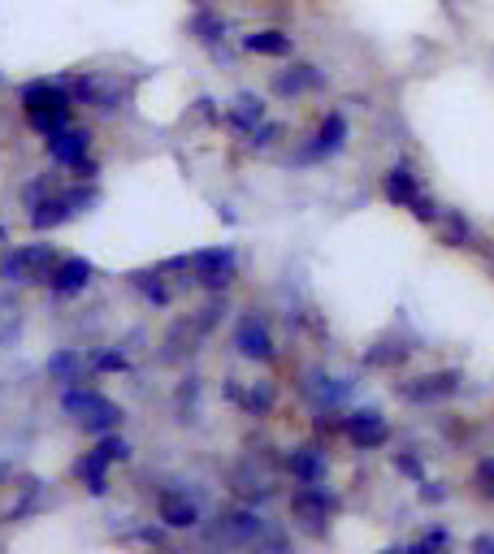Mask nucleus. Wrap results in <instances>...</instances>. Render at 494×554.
Instances as JSON below:
<instances>
[{
  "label": "nucleus",
  "instance_id": "423d86ee",
  "mask_svg": "<svg viewBox=\"0 0 494 554\" xmlns=\"http://www.w3.org/2000/svg\"><path fill=\"white\" fill-rule=\"evenodd\" d=\"M191 277L200 282L204 290H230L234 282V252L230 247H200V252H191Z\"/></svg>",
  "mask_w": 494,
  "mask_h": 554
},
{
  "label": "nucleus",
  "instance_id": "c85d7f7f",
  "mask_svg": "<svg viewBox=\"0 0 494 554\" xmlns=\"http://www.w3.org/2000/svg\"><path fill=\"white\" fill-rule=\"evenodd\" d=\"M473 485H477L481 498H490V503H494V455H486V459H481V464L473 468Z\"/></svg>",
  "mask_w": 494,
  "mask_h": 554
},
{
  "label": "nucleus",
  "instance_id": "2f4dec72",
  "mask_svg": "<svg viewBox=\"0 0 494 554\" xmlns=\"http://www.w3.org/2000/svg\"><path fill=\"white\" fill-rule=\"evenodd\" d=\"M91 368H96V373H126L130 360H126L122 351H100L96 360H91Z\"/></svg>",
  "mask_w": 494,
  "mask_h": 554
},
{
  "label": "nucleus",
  "instance_id": "9b49d317",
  "mask_svg": "<svg viewBox=\"0 0 494 554\" xmlns=\"http://www.w3.org/2000/svg\"><path fill=\"white\" fill-rule=\"evenodd\" d=\"M321 87H325V74L308 61H295V65H286V70L273 74V96H282V100L308 96V91H321Z\"/></svg>",
  "mask_w": 494,
  "mask_h": 554
},
{
  "label": "nucleus",
  "instance_id": "0eeeda50",
  "mask_svg": "<svg viewBox=\"0 0 494 554\" xmlns=\"http://www.w3.org/2000/svg\"><path fill=\"white\" fill-rule=\"evenodd\" d=\"M334 511H338V498L330 490H321V485H299L295 498H291V516L304 524L308 533H321Z\"/></svg>",
  "mask_w": 494,
  "mask_h": 554
},
{
  "label": "nucleus",
  "instance_id": "9d476101",
  "mask_svg": "<svg viewBox=\"0 0 494 554\" xmlns=\"http://www.w3.org/2000/svg\"><path fill=\"white\" fill-rule=\"evenodd\" d=\"M91 277H96L91 260H83V256H65V260H57V265H52L48 286H52V295L74 299V295H83V290L91 286Z\"/></svg>",
  "mask_w": 494,
  "mask_h": 554
},
{
  "label": "nucleus",
  "instance_id": "58836bf2",
  "mask_svg": "<svg viewBox=\"0 0 494 554\" xmlns=\"http://www.w3.org/2000/svg\"><path fill=\"white\" fill-rule=\"evenodd\" d=\"M473 550H494V537H477Z\"/></svg>",
  "mask_w": 494,
  "mask_h": 554
},
{
  "label": "nucleus",
  "instance_id": "39448f33",
  "mask_svg": "<svg viewBox=\"0 0 494 554\" xmlns=\"http://www.w3.org/2000/svg\"><path fill=\"white\" fill-rule=\"evenodd\" d=\"M464 386V373L460 368H438V373H425V377H412V381H399L395 394L403 403H416V407H429V403H442L451 399L455 390Z\"/></svg>",
  "mask_w": 494,
  "mask_h": 554
},
{
  "label": "nucleus",
  "instance_id": "20e7f679",
  "mask_svg": "<svg viewBox=\"0 0 494 554\" xmlns=\"http://www.w3.org/2000/svg\"><path fill=\"white\" fill-rule=\"evenodd\" d=\"M87 204H91V191H87V187L48 191L39 204H31V226H35V230H57V226H65L70 217L83 213Z\"/></svg>",
  "mask_w": 494,
  "mask_h": 554
},
{
  "label": "nucleus",
  "instance_id": "ddd939ff",
  "mask_svg": "<svg viewBox=\"0 0 494 554\" xmlns=\"http://www.w3.org/2000/svg\"><path fill=\"white\" fill-rule=\"evenodd\" d=\"M213 537H221V542H260V537H265V520H260L252 507L221 511Z\"/></svg>",
  "mask_w": 494,
  "mask_h": 554
},
{
  "label": "nucleus",
  "instance_id": "e433bc0d",
  "mask_svg": "<svg viewBox=\"0 0 494 554\" xmlns=\"http://www.w3.org/2000/svg\"><path fill=\"white\" fill-rule=\"evenodd\" d=\"M221 394H226L230 403H239V407H243V399H247V390L239 386V381H226V386H221Z\"/></svg>",
  "mask_w": 494,
  "mask_h": 554
},
{
  "label": "nucleus",
  "instance_id": "4be33fe9",
  "mask_svg": "<svg viewBox=\"0 0 494 554\" xmlns=\"http://www.w3.org/2000/svg\"><path fill=\"white\" fill-rule=\"evenodd\" d=\"M408 355H412L408 342L386 338V342H377V347L364 351V368H382V373H395V368L408 364Z\"/></svg>",
  "mask_w": 494,
  "mask_h": 554
},
{
  "label": "nucleus",
  "instance_id": "cd10ccee",
  "mask_svg": "<svg viewBox=\"0 0 494 554\" xmlns=\"http://www.w3.org/2000/svg\"><path fill=\"white\" fill-rule=\"evenodd\" d=\"M96 451L104 455V459H109V464H130V455H135V446H130L126 438H122V433H100V442H96Z\"/></svg>",
  "mask_w": 494,
  "mask_h": 554
},
{
  "label": "nucleus",
  "instance_id": "6e6552de",
  "mask_svg": "<svg viewBox=\"0 0 494 554\" xmlns=\"http://www.w3.org/2000/svg\"><path fill=\"white\" fill-rule=\"evenodd\" d=\"M343 438L356 446V451H377V446L390 442V425L382 412H373V407H360V412L343 416Z\"/></svg>",
  "mask_w": 494,
  "mask_h": 554
},
{
  "label": "nucleus",
  "instance_id": "4468645a",
  "mask_svg": "<svg viewBox=\"0 0 494 554\" xmlns=\"http://www.w3.org/2000/svg\"><path fill=\"white\" fill-rule=\"evenodd\" d=\"M87 152H91V135H87V130L65 126V130H57V135H48V156L57 165H65V169H83L87 165Z\"/></svg>",
  "mask_w": 494,
  "mask_h": 554
},
{
  "label": "nucleus",
  "instance_id": "c9c22d12",
  "mask_svg": "<svg viewBox=\"0 0 494 554\" xmlns=\"http://www.w3.org/2000/svg\"><path fill=\"white\" fill-rule=\"evenodd\" d=\"M442 498H447V490L438 481H421V503H442Z\"/></svg>",
  "mask_w": 494,
  "mask_h": 554
},
{
  "label": "nucleus",
  "instance_id": "aec40b11",
  "mask_svg": "<svg viewBox=\"0 0 494 554\" xmlns=\"http://www.w3.org/2000/svg\"><path fill=\"white\" fill-rule=\"evenodd\" d=\"M243 48L256 52V57H291V52H295V39L286 35V31H273V26H265V31L243 35Z\"/></svg>",
  "mask_w": 494,
  "mask_h": 554
},
{
  "label": "nucleus",
  "instance_id": "6ab92c4d",
  "mask_svg": "<svg viewBox=\"0 0 494 554\" xmlns=\"http://www.w3.org/2000/svg\"><path fill=\"white\" fill-rule=\"evenodd\" d=\"M74 477L87 485V494L104 498V494H109V459H104L100 451H87V455L74 464Z\"/></svg>",
  "mask_w": 494,
  "mask_h": 554
},
{
  "label": "nucleus",
  "instance_id": "7c9ffc66",
  "mask_svg": "<svg viewBox=\"0 0 494 554\" xmlns=\"http://www.w3.org/2000/svg\"><path fill=\"white\" fill-rule=\"evenodd\" d=\"M390 464H395V472H403V477H412L416 485L425 481V468H421V459H416L412 451H395V455H390Z\"/></svg>",
  "mask_w": 494,
  "mask_h": 554
},
{
  "label": "nucleus",
  "instance_id": "1a4fd4ad",
  "mask_svg": "<svg viewBox=\"0 0 494 554\" xmlns=\"http://www.w3.org/2000/svg\"><path fill=\"white\" fill-rule=\"evenodd\" d=\"M234 347H239V355L252 364H273V355H278L269 325L260 321V316H243V321L234 325Z\"/></svg>",
  "mask_w": 494,
  "mask_h": 554
},
{
  "label": "nucleus",
  "instance_id": "393cba45",
  "mask_svg": "<svg viewBox=\"0 0 494 554\" xmlns=\"http://www.w3.org/2000/svg\"><path fill=\"white\" fill-rule=\"evenodd\" d=\"M273 403H278V390H273V381H252V390H247V399H243V412L247 416H269Z\"/></svg>",
  "mask_w": 494,
  "mask_h": 554
},
{
  "label": "nucleus",
  "instance_id": "b1692460",
  "mask_svg": "<svg viewBox=\"0 0 494 554\" xmlns=\"http://www.w3.org/2000/svg\"><path fill=\"white\" fill-rule=\"evenodd\" d=\"M48 377L52 381H65V386H74V381H83L87 377V360L78 351H57L48 360Z\"/></svg>",
  "mask_w": 494,
  "mask_h": 554
},
{
  "label": "nucleus",
  "instance_id": "a211bd4d",
  "mask_svg": "<svg viewBox=\"0 0 494 554\" xmlns=\"http://www.w3.org/2000/svg\"><path fill=\"white\" fill-rule=\"evenodd\" d=\"M382 195H386V204L390 208H408L416 195H421V187H416V174H412V165H395V169H386V178H382Z\"/></svg>",
  "mask_w": 494,
  "mask_h": 554
},
{
  "label": "nucleus",
  "instance_id": "412c9836",
  "mask_svg": "<svg viewBox=\"0 0 494 554\" xmlns=\"http://www.w3.org/2000/svg\"><path fill=\"white\" fill-rule=\"evenodd\" d=\"M126 282L135 286L139 295L152 303V308H165V303L174 299V290H169V282H165V269H135Z\"/></svg>",
  "mask_w": 494,
  "mask_h": 554
},
{
  "label": "nucleus",
  "instance_id": "f8f14e48",
  "mask_svg": "<svg viewBox=\"0 0 494 554\" xmlns=\"http://www.w3.org/2000/svg\"><path fill=\"white\" fill-rule=\"evenodd\" d=\"M343 143H347V117L334 109V113L321 117L317 135H312V143H308L304 152H299V161H325V156L343 152Z\"/></svg>",
  "mask_w": 494,
  "mask_h": 554
},
{
  "label": "nucleus",
  "instance_id": "79ce46f5",
  "mask_svg": "<svg viewBox=\"0 0 494 554\" xmlns=\"http://www.w3.org/2000/svg\"><path fill=\"white\" fill-rule=\"evenodd\" d=\"M0 239H5V230H0Z\"/></svg>",
  "mask_w": 494,
  "mask_h": 554
},
{
  "label": "nucleus",
  "instance_id": "473e14b6",
  "mask_svg": "<svg viewBox=\"0 0 494 554\" xmlns=\"http://www.w3.org/2000/svg\"><path fill=\"white\" fill-rule=\"evenodd\" d=\"M278 135H282V126L265 117V122H260V126L252 130V135H247V143H252V148H273V143H278Z\"/></svg>",
  "mask_w": 494,
  "mask_h": 554
},
{
  "label": "nucleus",
  "instance_id": "a878e982",
  "mask_svg": "<svg viewBox=\"0 0 494 554\" xmlns=\"http://www.w3.org/2000/svg\"><path fill=\"white\" fill-rule=\"evenodd\" d=\"M438 226H442V243L447 247H468V239H473V226H468L464 213H442Z\"/></svg>",
  "mask_w": 494,
  "mask_h": 554
},
{
  "label": "nucleus",
  "instance_id": "f704fd0d",
  "mask_svg": "<svg viewBox=\"0 0 494 554\" xmlns=\"http://www.w3.org/2000/svg\"><path fill=\"white\" fill-rule=\"evenodd\" d=\"M442 546H447V529H429L412 550H416V554H429V550H442Z\"/></svg>",
  "mask_w": 494,
  "mask_h": 554
},
{
  "label": "nucleus",
  "instance_id": "5701e85b",
  "mask_svg": "<svg viewBox=\"0 0 494 554\" xmlns=\"http://www.w3.org/2000/svg\"><path fill=\"white\" fill-rule=\"evenodd\" d=\"M304 394L317 407H334L338 399L347 394V381H338V377H325V373H308L304 377Z\"/></svg>",
  "mask_w": 494,
  "mask_h": 554
},
{
  "label": "nucleus",
  "instance_id": "a19ab883",
  "mask_svg": "<svg viewBox=\"0 0 494 554\" xmlns=\"http://www.w3.org/2000/svg\"><path fill=\"white\" fill-rule=\"evenodd\" d=\"M195 5H204V0H195Z\"/></svg>",
  "mask_w": 494,
  "mask_h": 554
},
{
  "label": "nucleus",
  "instance_id": "f3484780",
  "mask_svg": "<svg viewBox=\"0 0 494 554\" xmlns=\"http://www.w3.org/2000/svg\"><path fill=\"white\" fill-rule=\"evenodd\" d=\"M286 472H291L299 485H321L325 481V455L317 446H295V451L286 455Z\"/></svg>",
  "mask_w": 494,
  "mask_h": 554
},
{
  "label": "nucleus",
  "instance_id": "dca6fc26",
  "mask_svg": "<svg viewBox=\"0 0 494 554\" xmlns=\"http://www.w3.org/2000/svg\"><path fill=\"white\" fill-rule=\"evenodd\" d=\"M260 122H265V100H260L256 91H243V96L226 109V126L234 130V135H252Z\"/></svg>",
  "mask_w": 494,
  "mask_h": 554
},
{
  "label": "nucleus",
  "instance_id": "72a5a7b5",
  "mask_svg": "<svg viewBox=\"0 0 494 554\" xmlns=\"http://www.w3.org/2000/svg\"><path fill=\"white\" fill-rule=\"evenodd\" d=\"M13 329H18V308L9 299H0V342H9Z\"/></svg>",
  "mask_w": 494,
  "mask_h": 554
},
{
  "label": "nucleus",
  "instance_id": "ea45409f",
  "mask_svg": "<svg viewBox=\"0 0 494 554\" xmlns=\"http://www.w3.org/2000/svg\"><path fill=\"white\" fill-rule=\"evenodd\" d=\"M0 477H5V468H0Z\"/></svg>",
  "mask_w": 494,
  "mask_h": 554
},
{
  "label": "nucleus",
  "instance_id": "f257e3e1",
  "mask_svg": "<svg viewBox=\"0 0 494 554\" xmlns=\"http://www.w3.org/2000/svg\"><path fill=\"white\" fill-rule=\"evenodd\" d=\"M22 113H26V126L35 130V135H57V130L70 126V91H65L61 83H52V78H35V83L22 87Z\"/></svg>",
  "mask_w": 494,
  "mask_h": 554
},
{
  "label": "nucleus",
  "instance_id": "4c0bfd02",
  "mask_svg": "<svg viewBox=\"0 0 494 554\" xmlns=\"http://www.w3.org/2000/svg\"><path fill=\"white\" fill-rule=\"evenodd\" d=\"M195 113H200V117H217V113H213V100H208V96L195 100Z\"/></svg>",
  "mask_w": 494,
  "mask_h": 554
},
{
  "label": "nucleus",
  "instance_id": "7ed1b4c3",
  "mask_svg": "<svg viewBox=\"0 0 494 554\" xmlns=\"http://www.w3.org/2000/svg\"><path fill=\"white\" fill-rule=\"evenodd\" d=\"M52 265H57V256H52L48 243H26V247H18V252L5 256L0 277H5L9 286H31V282H48Z\"/></svg>",
  "mask_w": 494,
  "mask_h": 554
},
{
  "label": "nucleus",
  "instance_id": "f03ea898",
  "mask_svg": "<svg viewBox=\"0 0 494 554\" xmlns=\"http://www.w3.org/2000/svg\"><path fill=\"white\" fill-rule=\"evenodd\" d=\"M61 412L74 420L78 429L87 433H113L117 425H122V407H117L113 399H104L100 390H65L61 399Z\"/></svg>",
  "mask_w": 494,
  "mask_h": 554
},
{
  "label": "nucleus",
  "instance_id": "c756f323",
  "mask_svg": "<svg viewBox=\"0 0 494 554\" xmlns=\"http://www.w3.org/2000/svg\"><path fill=\"white\" fill-rule=\"evenodd\" d=\"M408 208H412V217L421 221V226H438V217H442V208L434 204V195H416Z\"/></svg>",
  "mask_w": 494,
  "mask_h": 554
},
{
  "label": "nucleus",
  "instance_id": "2eb2a0df",
  "mask_svg": "<svg viewBox=\"0 0 494 554\" xmlns=\"http://www.w3.org/2000/svg\"><path fill=\"white\" fill-rule=\"evenodd\" d=\"M156 516H161L165 529H195L200 524V503L182 490H165L156 498Z\"/></svg>",
  "mask_w": 494,
  "mask_h": 554
},
{
  "label": "nucleus",
  "instance_id": "bb28decb",
  "mask_svg": "<svg viewBox=\"0 0 494 554\" xmlns=\"http://www.w3.org/2000/svg\"><path fill=\"white\" fill-rule=\"evenodd\" d=\"M191 35L200 39V44H217L221 35H226V18H217V13H208V9H200L191 18Z\"/></svg>",
  "mask_w": 494,
  "mask_h": 554
}]
</instances>
